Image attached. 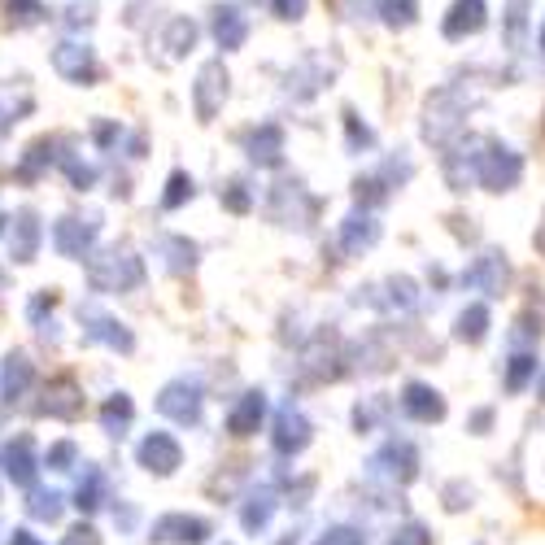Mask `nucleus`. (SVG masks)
Segmentation results:
<instances>
[{
    "label": "nucleus",
    "instance_id": "obj_18",
    "mask_svg": "<svg viewBox=\"0 0 545 545\" xmlns=\"http://www.w3.org/2000/svg\"><path fill=\"white\" fill-rule=\"evenodd\" d=\"M245 35H249V22H245L240 9H232V5L214 9V40H218V48H240V44H245Z\"/></svg>",
    "mask_w": 545,
    "mask_h": 545
},
{
    "label": "nucleus",
    "instance_id": "obj_28",
    "mask_svg": "<svg viewBox=\"0 0 545 545\" xmlns=\"http://www.w3.org/2000/svg\"><path fill=\"white\" fill-rule=\"evenodd\" d=\"M27 511H31V519H48L53 524L57 515H62V493H31V502H27Z\"/></svg>",
    "mask_w": 545,
    "mask_h": 545
},
{
    "label": "nucleus",
    "instance_id": "obj_20",
    "mask_svg": "<svg viewBox=\"0 0 545 545\" xmlns=\"http://www.w3.org/2000/svg\"><path fill=\"white\" fill-rule=\"evenodd\" d=\"M83 323H92L88 327L92 341H105V345H114V349H123V354H131V332H127L123 323L105 319V314H96V310H83Z\"/></svg>",
    "mask_w": 545,
    "mask_h": 545
},
{
    "label": "nucleus",
    "instance_id": "obj_3",
    "mask_svg": "<svg viewBox=\"0 0 545 545\" xmlns=\"http://www.w3.org/2000/svg\"><path fill=\"white\" fill-rule=\"evenodd\" d=\"M227 66L223 62H205L201 66V75H197V83H192V105H197V118L201 123H210V118L223 109V101H227Z\"/></svg>",
    "mask_w": 545,
    "mask_h": 545
},
{
    "label": "nucleus",
    "instance_id": "obj_39",
    "mask_svg": "<svg viewBox=\"0 0 545 545\" xmlns=\"http://www.w3.org/2000/svg\"><path fill=\"white\" fill-rule=\"evenodd\" d=\"M70 463H75V445H70V441L48 450V467H53V471H70Z\"/></svg>",
    "mask_w": 545,
    "mask_h": 545
},
{
    "label": "nucleus",
    "instance_id": "obj_9",
    "mask_svg": "<svg viewBox=\"0 0 545 545\" xmlns=\"http://www.w3.org/2000/svg\"><path fill=\"white\" fill-rule=\"evenodd\" d=\"M205 537H210V524L192 515H162L153 524V541H166V545H201Z\"/></svg>",
    "mask_w": 545,
    "mask_h": 545
},
{
    "label": "nucleus",
    "instance_id": "obj_34",
    "mask_svg": "<svg viewBox=\"0 0 545 545\" xmlns=\"http://www.w3.org/2000/svg\"><path fill=\"white\" fill-rule=\"evenodd\" d=\"M389 306H397V310H410L415 306V284L410 280H389Z\"/></svg>",
    "mask_w": 545,
    "mask_h": 545
},
{
    "label": "nucleus",
    "instance_id": "obj_37",
    "mask_svg": "<svg viewBox=\"0 0 545 545\" xmlns=\"http://www.w3.org/2000/svg\"><path fill=\"white\" fill-rule=\"evenodd\" d=\"M66 175H70V184H75L79 192H83V188H92V179H96V171H92V166L75 162V157H66Z\"/></svg>",
    "mask_w": 545,
    "mask_h": 545
},
{
    "label": "nucleus",
    "instance_id": "obj_25",
    "mask_svg": "<svg viewBox=\"0 0 545 545\" xmlns=\"http://www.w3.org/2000/svg\"><path fill=\"white\" fill-rule=\"evenodd\" d=\"M484 332H489V310H484V306H467L463 314H458V341L480 345Z\"/></svg>",
    "mask_w": 545,
    "mask_h": 545
},
{
    "label": "nucleus",
    "instance_id": "obj_5",
    "mask_svg": "<svg viewBox=\"0 0 545 545\" xmlns=\"http://www.w3.org/2000/svg\"><path fill=\"white\" fill-rule=\"evenodd\" d=\"M157 410L175 423H197L201 419V389L192 380H171L157 397Z\"/></svg>",
    "mask_w": 545,
    "mask_h": 545
},
{
    "label": "nucleus",
    "instance_id": "obj_19",
    "mask_svg": "<svg viewBox=\"0 0 545 545\" xmlns=\"http://www.w3.org/2000/svg\"><path fill=\"white\" fill-rule=\"evenodd\" d=\"M262 415H266V397L245 393L240 397V406H232V415H227V428H232V436H249V432H258Z\"/></svg>",
    "mask_w": 545,
    "mask_h": 545
},
{
    "label": "nucleus",
    "instance_id": "obj_40",
    "mask_svg": "<svg viewBox=\"0 0 545 545\" xmlns=\"http://www.w3.org/2000/svg\"><path fill=\"white\" fill-rule=\"evenodd\" d=\"M393 545H432V537H428V528H419V524H410V528H402L393 537Z\"/></svg>",
    "mask_w": 545,
    "mask_h": 545
},
{
    "label": "nucleus",
    "instance_id": "obj_23",
    "mask_svg": "<svg viewBox=\"0 0 545 545\" xmlns=\"http://www.w3.org/2000/svg\"><path fill=\"white\" fill-rule=\"evenodd\" d=\"M31 362H27V354H9L5 358V371H0V384H5V397L14 402V397H22L31 389Z\"/></svg>",
    "mask_w": 545,
    "mask_h": 545
},
{
    "label": "nucleus",
    "instance_id": "obj_13",
    "mask_svg": "<svg viewBox=\"0 0 545 545\" xmlns=\"http://www.w3.org/2000/svg\"><path fill=\"white\" fill-rule=\"evenodd\" d=\"M484 27V0H454V9L445 14V40H467Z\"/></svg>",
    "mask_w": 545,
    "mask_h": 545
},
{
    "label": "nucleus",
    "instance_id": "obj_14",
    "mask_svg": "<svg viewBox=\"0 0 545 545\" xmlns=\"http://www.w3.org/2000/svg\"><path fill=\"white\" fill-rule=\"evenodd\" d=\"M375 240H380V223H375L371 214H349L345 227H341V249L349 258H362Z\"/></svg>",
    "mask_w": 545,
    "mask_h": 545
},
{
    "label": "nucleus",
    "instance_id": "obj_22",
    "mask_svg": "<svg viewBox=\"0 0 545 545\" xmlns=\"http://www.w3.org/2000/svg\"><path fill=\"white\" fill-rule=\"evenodd\" d=\"M5 471L14 476V484H31L35 480V445H31V436H18V441L9 445Z\"/></svg>",
    "mask_w": 545,
    "mask_h": 545
},
{
    "label": "nucleus",
    "instance_id": "obj_21",
    "mask_svg": "<svg viewBox=\"0 0 545 545\" xmlns=\"http://www.w3.org/2000/svg\"><path fill=\"white\" fill-rule=\"evenodd\" d=\"M35 249H40V218L35 210H22L14 218V262H31Z\"/></svg>",
    "mask_w": 545,
    "mask_h": 545
},
{
    "label": "nucleus",
    "instance_id": "obj_26",
    "mask_svg": "<svg viewBox=\"0 0 545 545\" xmlns=\"http://www.w3.org/2000/svg\"><path fill=\"white\" fill-rule=\"evenodd\" d=\"M271 511H275V498L262 489V493H253V498H249V506H245V515H240V519H245L249 532H262L266 524H271Z\"/></svg>",
    "mask_w": 545,
    "mask_h": 545
},
{
    "label": "nucleus",
    "instance_id": "obj_42",
    "mask_svg": "<svg viewBox=\"0 0 545 545\" xmlns=\"http://www.w3.org/2000/svg\"><path fill=\"white\" fill-rule=\"evenodd\" d=\"M171 253H175L171 266H175V271H184V266H192V253H197V249H192L188 240H171Z\"/></svg>",
    "mask_w": 545,
    "mask_h": 545
},
{
    "label": "nucleus",
    "instance_id": "obj_24",
    "mask_svg": "<svg viewBox=\"0 0 545 545\" xmlns=\"http://www.w3.org/2000/svg\"><path fill=\"white\" fill-rule=\"evenodd\" d=\"M131 415H136L131 397H127V393H118V397H109L105 410H101V428H105L109 436H123V428L131 423Z\"/></svg>",
    "mask_w": 545,
    "mask_h": 545
},
{
    "label": "nucleus",
    "instance_id": "obj_51",
    "mask_svg": "<svg viewBox=\"0 0 545 545\" xmlns=\"http://www.w3.org/2000/svg\"><path fill=\"white\" fill-rule=\"evenodd\" d=\"M541 393H545V389H541Z\"/></svg>",
    "mask_w": 545,
    "mask_h": 545
},
{
    "label": "nucleus",
    "instance_id": "obj_1",
    "mask_svg": "<svg viewBox=\"0 0 545 545\" xmlns=\"http://www.w3.org/2000/svg\"><path fill=\"white\" fill-rule=\"evenodd\" d=\"M88 280H92L96 293H127V288H136L144 280V266H140L136 253L109 249L101 258L88 262Z\"/></svg>",
    "mask_w": 545,
    "mask_h": 545
},
{
    "label": "nucleus",
    "instance_id": "obj_17",
    "mask_svg": "<svg viewBox=\"0 0 545 545\" xmlns=\"http://www.w3.org/2000/svg\"><path fill=\"white\" fill-rule=\"evenodd\" d=\"M249 157H253L258 166H280V157H284V131L271 127V123L258 127V131L249 136Z\"/></svg>",
    "mask_w": 545,
    "mask_h": 545
},
{
    "label": "nucleus",
    "instance_id": "obj_12",
    "mask_svg": "<svg viewBox=\"0 0 545 545\" xmlns=\"http://www.w3.org/2000/svg\"><path fill=\"white\" fill-rule=\"evenodd\" d=\"M310 445V423L301 410L293 406H284L280 415H275V450L280 454H297V450H306Z\"/></svg>",
    "mask_w": 545,
    "mask_h": 545
},
{
    "label": "nucleus",
    "instance_id": "obj_41",
    "mask_svg": "<svg viewBox=\"0 0 545 545\" xmlns=\"http://www.w3.org/2000/svg\"><path fill=\"white\" fill-rule=\"evenodd\" d=\"M354 197H358V201H384V184H380V179H358V184H354Z\"/></svg>",
    "mask_w": 545,
    "mask_h": 545
},
{
    "label": "nucleus",
    "instance_id": "obj_47",
    "mask_svg": "<svg viewBox=\"0 0 545 545\" xmlns=\"http://www.w3.org/2000/svg\"><path fill=\"white\" fill-rule=\"evenodd\" d=\"M9 545H40V537H31L27 528H18V532H14V541H9Z\"/></svg>",
    "mask_w": 545,
    "mask_h": 545
},
{
    "label": "nucleus",
    "instance_id": "obj_11",
    "mask_svg": "<svg viewBox=\"0 0 545 545\" xmlns=\"http://www.w3.org/2000/svg\"><path fill=\"white\" fill-rule=\"evenodd\" d=\"M53 70L62 79H70V83H96V57H92V48H83V44H62L53 53Z\"/></svg>",
    "mask_w": 545,
    "mask_h": 545
},
{
    "label": "nucleus",
    "instance_id": "obj_38",
    "mask_svg": "<svg viewBox=\"0 0 545 545\" xmlns=\"http://www.w3.org/2000/svg\"><path fill=\"white\" fill-rule=\"evenodd\" d=\"M223 205H227V210H232V214H245L249 210V192H245V184H227V192H223Z\"/></svg>",
    "mask_w": 545,
    "mask_h": 545
},
{
    "label": "nucleus",
    "instance_id": "obj_29",
    "mask_svg": "<svg viewBox=\"0 0 545 545\" xmlns=\"http://www.w3.org/2000/svg\"><path fill=\"white\" fill-rule=\"evenodd\" d=\"M192 44H197V27H192L188 18H175L171 31H166V48H171V53L179 57V53H184V48H192Z\"/></svg>",
    "mask_w": 545,
    "mask_h": 545
},
{
    "label": "nucleus",
    "instance_id": "obj_48",
    "mask_svg": "<svg viewBox=\"0 0 545 545\" xmlns=\"http://www.w3.org/2000/svg\"><path fill=\"white\" fill-rule=\"evenodd\" d=\"M280 545H297V541H293V537H284V541H280Z\"/></svg>",
    "mask_w": 545,
    "mask_h": 545
},
{
    "label": "nucleus",
    "instance_id": "obj_43",
    "mask_svg": "<svg viewBox=\"0 0 545 545\" xmlns=\"http://www.w3.org/2000/svg\"><path fill=\"white\" fill-rule=\"evenodd\" d=\"M62 545H101V537H96V532L88 528V524H79V528H70L66 532V541Z\"/></svg>",
    "mask_w": 545,
    "mask_h": 545
},
{
    "label": "nucleus",
    "instance_id": "obj_31",
    "mask_svg": "<svg viewBox=\"0 0 545 545\" xmlns=\"http://www.w3.org/2000/svg\"><path fill=\"white\" fill-rule=\"evenodd\" d=\"M44 162H53V140H35L31 149H27V162H22V179H35Z\"/></svg>",
    "mask_w": 545,
    "mask_h": 545
},
{
    "label": "nucleus",
    "instance_id": "obj_45",
    "mask_svg": "<svg viewBox=\"0 0 545 545\" xmlns=\"http://www.w3.org/2000/svg\"><path fill=\"white\" fill-rule=\"evenodd\" d=\"M345 123H349V140H354V149H358V144H371V131H367V127H358V118H354V114H345Z\"/></svg>",
    "mask_w": 545,
    "mask_h": 545
},
{
    "label": "nucleus",
    "instance_id": "obj_49",
    "mask_svg": "<svg viewBox=\"0 0 545 545\" xmlns=\"http://www.w3.org/2000/svg\"><path fill=\"white\" fill-rule=\"evenodd\" d=\"M541 48H545V31H541Z\"/></svg>",
    "mask_w": 545,
    "mask_h": 545
},
{
    "label": "nucleus",
    "instance_id": "obj_27",
    "mask_svg": "<svg viewBox=\"0 0 545 545\" xmlns=\"http://www.w3.org/2000/svg\"><path fill=\"white\" fill-rule=\"evenodd\" d=\"M380 14H384V22H389V27H410V22H415V14H419V0H384Z\"/></svg>",
    "mask_w": 545,
    "mask_h": 545
},
{
    "label": "nucleus",
    "instance_id": "obj_7",
    "mask_svg": "<svg viewBox=\"0 0 545 545\" xmlns=\"http://www.w3.org/2000/svg\"><path fill=\"white\" fill-rule=\"evenodd\" d=\"M40 410H44V415H53V419H79V415H83V393H79V384L70 380V375H57V380H48Z\"/></svg>",
    "mask_w": 545,
    "mask_h": 545
},
{
    "label": "nucleus",
    "instance_id": "obj_16",
    "mask_svg": "<svg viewBox=\"0 0 545 545\" xmlns=\"http://www.w3.org/2000/svg\"><path fill=\"white\" fill-rule=\"evenodd\" d=\"M415 463H419V458H415V450H410L406 441H389L380 454H375L371 467H380L384 476H393V480L406 484V480H415Z\"/></svg>",
    "mask_w": 545,
    "mask_h": 545
},
{
    "label": "nucleus",
    "instance_id": "obj_36",
    "mask_svg": "<svg viewBox=\"0 0 545 545\" xmlns=\"http://www.w3.org/2000/svg\"><path fill=\"white\" fill-rule=\"evenodd\" d=\"M319 545H367V537L354 528H332V532H323Z\"/></svg>",
    "mask_w": 545,
    "mask_h": 545
},
{
    "label": "nucleus",
    "instance_id": "obj_15",
    "mask_svg": "<svg viewBox=\"0 0 545 545\" xmlns=\"http://www.w3.org/2000/svg\"><path fill=\"white\" fill-rule=\"evenodd\" d=\"M402 410L410 419H419V423H436L445 415V402H441V393H436V389H428V384H406Z\"/></svg>",
    "mask_w": 545,
    "mask_h": 545
},
{
    "label": "nucleus",
    "instance_id": "obj_2",
    "mask_svg": "<svg viewBox=\"0 0 545 545\" xmlns=\"http://www.w3.org/2000/svg\"><path fill=\"white\" fill-rule=\"evenodd\" d=\"M484 153H476V184L489 188V192H506L519 184V175H524V162H519V153H511L506 144L498 140H484L480 144Z\"/></svg>",
    "mask_w": 545,
    "mask_h": 545
},
{
    "label": "nucleus",
    "instance_id": "obj_8",
    "mask_svg": "<svg viewBox=\"0 0 545 545\" xmlns=\"http://www.w3.org/2000/svg\"><path fill=\"white\" fill-rule=\"evenodd\" d=\"M179 458H184V450H179V441L175 436H166V432H149L140 441V467L157 471V476H171V471L179 467Z\"/></svg>",
    "mask_w": 545,
    "mask_h": 545
},
{
    "label": "nucleus",
    "instance_id": "obj_35",
    "mask_svg": "<svg viewBox=\"0 0 545 545\" xmlns=\"http://www.w3.org/2000/svg\"><path fill=\"white\" fill-rule=\"evenodd\" d=\"M9 14H14V22L27 27V22H35L44 14V9H40V0H9Z\"/></svg>",
    "mask_w": 545,
    "mask_h": 545
},
{
    "label": "nucleus",
    "instance_id": "obj_46",
    "mask_svg": "<svg viewBox=\"0 0 545 545\" xmlns=\"http://www.w3.org/2000/svg\"><path fill=\"white\" fill-rule=\"evenodd\" d=\"M519 31H524V5L511 9V44H519Z\"/></svg>",
    "mask_w": 545,
    "mask_h": 545
},
{
    "label": "nucleus",
    "instance_id": "obj_32",
    "mask_svg": "<svg viewBox=\"0 0 545 545\" xmlns=\"http://www.w3.org/2000/svg\"><path fill=\"white\" fill-rule=\"evenodd\" d=\"M75 506H79V511H96V506H101V476H96V471H88V476L79 480Z\"/></svg>",
    "mask_w": 545,
    "mask_h": 545
},
{
    "label": "nucleus",
    "instance_id": "obj_4",
    "mask_svg": "<svg viewBox=\"0 0 545 545\" xmlns=\"http://www.w3.org/2000/svg\"><path fill=\"white\" fill-rule=\"evenodd\" d=\"M506 280H511V266H506V258H502L498 249L480 253V258L463 271V284L476 288V293H489V297H502L506 293Z\"/></svg>",
    "mask_w": 545,
    "mask_h": 545
},
{
    "label": "nucleus",
    "instance_id": "obj_50",
    "mask_svg": "<svg viewBox=\"0 0 545 545\" xmlns=\"http://www.w3.org/2000/svg\"><path fill=\"white\" fill-rule=\"evenodd\" d=\"M0 227H5V218H0Z\"/></svg>",
    "mask_w": 545,
    "mask_h": 545
},
{
    "label": "nucleus",
    "instance_id": "obj_33",
    "mask_svg": "<svg viewBox=\"0 0 545 545\" xmlns=\"http://www.w3.org/2000/svg\"><path fill=\"white\" fill-rule=\"evenodd\" d=\"M188 197H192V179H188L184 171H175V175H171V184H166L162 205H166V210H179V205H184Z\"/></svg>",
    "mask_w": 545,
    "mask_h": 545
},
{
    "label": "nucleus",
    "instance_id": "obj_10",
    "mask_svg": "<svg viewBox=\"0 0 545 545\" xmlns=\"http://www.w3.org/2000/svg\"><path fill=\"white\" fill-rule=\"evenodd\" d=\"M96 214L88 218V223H83V218H62V223L53 227V245H57V253H62V258H83V253H88V245L96 240Z\"/></svg>",
    "mask_w": 545,
    "mask_h": 545
},
{
    "label": "nucleus",
    "instance_id": "obj_6",
    "mask_svg": "<svg viewBox=\"0 0 545 545\" xmlns=\"http://www.w3.org/2000/svg\"><path fill=\"white\" fill-rule=\"evenodd\" d=\"M458 123H463V96L458 92H436L428 101V123H423V136L428 140H445L450 131H458Z\"/></svg>",
    "mask_w": 545,
    "mask_h": 545
},
{
    "label": "nucleus",
    "instance_id": "obj_44",
    "mask_svg": "<svg viewBox=\"0 0 545 545\" xmlns=\"http://www.w3.org/2000/svg\"><path fill=\"white\" fill-rule=\"evenodd\" d=\"M275 14H280V18H301V14H306V0H275Z\"/></svg>",
    "mask_w": 545,
    "mask_h": 545
},
{
    "label": "nucleus",
    "instance_id": "obj_30",
    "mask_svg": "<svg viewBox=\"0 0 545 545\" xmlns=\"http://www.w3.org/2000/svg\"><path fill=\"white\" fill-rule=\"evenodd\" d=\"M537 375V358H528V354H519V358H511V371H506V389L511 393H519L524 384Z\"/></svg>",
    "mask_w": 545,
    "mask_h": 545
}]
</instances>
